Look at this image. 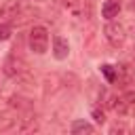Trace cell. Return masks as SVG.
I'll list each match as a JSON object with an SVG mask.
<instances>
[{
    "instance_id": "13",
    "label": "cell",
    "mask_w": 135,
    "mask_h": 135,
    "mask_svg": "<svg viewBox=\"0 0 135 135\" xmlns=\"http://www.w3.org/2000/svg\"><path fill=\"white\" fill-rule=\"evenodd\" d=\"M101 72H103V76H105V80H108V82H116V68H112V65L103 63V65H101Z\"/></svg>"
},
{
    "instance_id": "7",
    "label": "cell",
    "mask_w": 135,
    "mask_h": 135,
    "mask_svg": "<svg viewBox=\"0 0 135 135\" xmlns=\"http://www.w3.org/2000/svg\"><path fill=\"white\" fill-rule=\"evenodd\" d=\"M53 55H55V59H59V61L68 59V55H70V44H68L65 38H61V36H55V38H53Z\"/></svg>"
},
{
    "instance_id": "10",
    "label": "cell",
    "mask_w": 135,
    "mask_h": 135,
    "mask_svg": "<svg viewBox=\"0 0 135 135\" xmlns=\"http://www.w3.org/2000/svg\"><path fill=\"white\" fill-rule=\"evenodd\" d=\"M17 124V118L11 112H0V131H8Z\"/></svg>"
},
{
    "instance_id": "6",
    "label": "cell",
    "mask_w": 135,
    "mask_h": 135,
    "mask_svg": "<svg viewBox=\"0 0 135 135\" xmlns=\"http://www.w3.org/2000/svg\"><path fill=\"white\" fill-rule=\"evenodd\" d=\"M17 131L19 133H34V131H38V118H36V114H32V112L23 114L17 120Z\"/></svg>"
},
{
    "instance_id": "9",
    "label": "cell",
    "mask_w": 135,
    "mask_h": 135,
    "mask_svg": "<svg viewBox=\"0 0 135 135\" xmlns=\"http://www.w3.org/2000/svg\"><path fill=\"white\" fill-rule=\"evenodd\" d=\"M116 82L122 84V86H127V84L131 82V72H129V68H127L124 63H120V65L116 68Z\"/></svg>"
},
{
    "instance_id": "3",
    "label": "cell",
    "mask_w": 135,
    "mask_h": 135,
    "mask_svg": "<svg viewBox=\"0 0 135 135\" xmlns=\"http://www.w3.org/2000/svg\"><path fill=\"white\" fill-rule=\"evenodd\" d=\"M2 72H4L8 78H19L23 72H27V65H25L23 57L17 53V49L4 59V63H2Z\"/></svg>"
},
{
    "instance_id": "4",
    "label": "cell",
    "mask_w": 135,
    "mask_h": 135,
    "mask_svg": "<svg viewBox=\"0 0 135 135\" xmlns=\"http://www.w3.org/2000/svg\"><path fill=\"white\" fill-rule=\"evenodd\" d=\"M114 112L118 116H133L135 114V91H124L122 95H118L114 103Z\"/></svg>"
},
{
    "instance_id": "11",
    "label": "cell",
    "mask_w": 135,
    "mask_h": 135,
    "mask_svg": "<svg viewBox=\"0 0 135 135\" xmlns=\"http://www.w3.org/2000/svg\"><path fill=\"white\" fill-rule=\"evenodd\" d=\"M95 127L86 120H74L72 122V133H93Z\"/></svg>"
},
{
    "instance_id": "17",
    "label": "cell",
    "mask_w": 135,
    "mask_h": 135,
    "mask_svg": "<svg viewBox=\"0 0 135 135\" xmlns=\"http://www.w3.org/2000/svg\"><path fill=\"white\" fill-rule=\"evenodd\" d=\"M34 2H38V0H34Z\"/></svg>"
},
{
    "instance_id": "15",
    "label": "cell",
    "mask_w": 135,
    "mask_h": 135,
    "mask_svg": "<svg viewBox=\"0 0 135 135\" xmlns=\"http://www.w3.org/2000/svg\"><path fill=\"white\" fill-rule=\"evenodd\" d=\"M131 57H133V63H135V51H133V55H131Z\"/></svg>"
},
{
    "instance_id": "12",
    "label": "cell",
    "mask_w": 135,
    "mask_h": 135,
    "mask_svg": "<svg viewBox=\"0 0 135 135\" xmlns=\"http://www.w3.org/2000/svg\"><path fill=\"white\" fill-rule=\"evenodd\" d=\"M13 36V23L11 21H0V42L8 40Z\"/></svg>"
},
{
    "instance_id": "16",
    "label": "cell",
    "mask_w": 135,
    "mask_h": 135,
    "mask_svg": "<svg viewBox=\"0 0 135 135\" xmlns=\"http://www.w3.org/2000/svg\"><path fill=\"white\" fill-rule=\"evenodd\" d=\"M0 99H2V89H0Z\"/></svg>"
},
{
    "instance_id": "1",
    "label": "cell",
    "mask_w": 135,
    "mask_h": 135,
    "mask_svg": "<svg viewBox=\"0 0 135 135\" xmlns=\"http://www.w3.org/2000/svg\"><path fill=\"white\" fill-rule=\"evenodd\" d=\"M49 30L44 25H34L30 30V36H27V46L32 53L36 55H44L49 51Z\"/></svg>"
},
{
    "instance_id": "5",
    "label": "cell",
    "mask_w": 135,
    "mask_h": 135,
    "mask_svg": "<svg viewBox=\"0 0 135 135\" xmlns=\"http://www.w3.org/2000/svg\"><path fill=\"white\" fill-rule=\"evenodd\" d=\"M21 11H23L21 2H17V0H6V2L0 6V19L13 23V21H17V17H21Z\"/></svg>"
},
{
    "instance_id": "14",
    "label": "cell",
    "mask_w": 135,
    "mask_h": 135,
    "mask_svg": "<svg viewBox=\"0 0 135 135\" xmlns=\"http://www.w3.org/2000/svg\"><path fill=\"white\" fill-rule=\"evenodd\" d=\"M91 116H93V120H95V122H99V124H101V122H105V114H103V110H101V108H93V110H91Z\"/></svg>"
},
{
    "instance_id": "2",
    "label": "cell",
    "mask_w": 135,
    "mask_h": 135,
    "mask_svg": "<svg viewBox=\"0 0 135 135\" xmlns=\"http://www.w3.org/2000/svg\"><path fill=\"white\" fill-rule=\"evenodd\" d=\"M103 36L110 42V46H114V49H120L127 42V30H124V25L118 23V21H114V19H110L103 25Z\"/></svg>"
},
{
    "instance_id": "8",
    "label": "cell",
    "mask_w": 135,
    "mask_h": 135,
    "mask_svg": "<svg viewBox=\"0 0 135 135\" xmlns=\"http://www.w3.org/2000/svg\"><path fill=\"white\" fill-rule=\"evenodd\" d=\"M118 13H120V2H118V0H105V2H103L101 15H103L108 21L114 19V17H118Z\"/></svg>"
}]
</instances>
